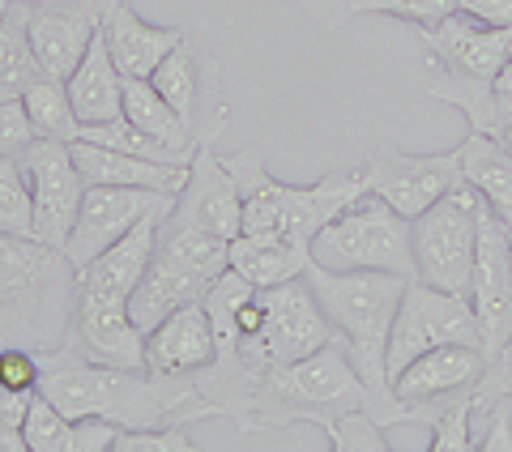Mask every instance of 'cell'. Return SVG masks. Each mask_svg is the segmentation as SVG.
Wrapping results in <instances>:
<instances>
[{"instance_id":"9c48e42d","label":"cell","mask_w":512,"mask_h":452,"mask_svg":"<svg viewBox=\"0 0 512 452\" xmlns=\"http://www.w3.org/2000/svg\"><path fill=\"white\" fill-rule=\"evenodd\" d=\"M478 214H483V197H478L474 184L461 180L453 192H444L436 205H427L419 218H410L414 278L436 286V290H448V295L470 299Z\"/></svg>"},{"instance_id":"60d3db41","label":"cell","mask_w":512,"mask_h":452,"mask_svg":"<svg viewBox=\"0 0 512 452\" xmlns=\"http://www.w3.org/2000/svg\"><path fill=\"white\" fill-rule=\"evenodd\" d=\"M0 452H26V440H22V423L9 414H0Z\"/></svg>"},{"instance_id":"7c38bea8","label":"cell","mask_w":512,"mask_h":452,"mask_svg":"<svg viewBox=\"0 0 512 452\" xmlns=\"http://www.w3.org/2000/svg\"><path fill=\"white\" fill-rule=\"evenodd\" d=\"M26 167V184H30V209H35V239L52 244L64 252L77 222V209L86 197V180L73 163L69 141H30L18 154Z\"/></svg>"},{"instance_id":"f6af8a7d","label":"cell","mask_w":512,"mask_h":452,"mask_svg":"<svg viewBox=\"0 0 512 452\" xmlns=\"http://www.w3.org/2000/svg\"><path fill=\"white\" fill-rule=\"evenodd\" d=\"M495 359H512V342H508V346H504L500 354H495Z\"/></svg>"},{"instance_id":"603a6c76","label":"cell","mask_w":512,"mask_h":452,"mask_svg":"<svg viewBox=\"0 0 512 452\" xmlns=\"http://www.w3.org/2000/svg\"><path fill=\"white\" fill-rule=\"evenodd\" d=\"M124 82L128 77L120 73V64L111 60L103 30L94 35L90 52L82 56V64L64 77V90L73 99V111L82 124H107L124 116Z\"/></svg>"},{"instance_id":"b9f144b4","label":"cell","mask_w":512,"mask_h":452,"mask_svg":"<svg viewBox=\"0 0 512 452\" xmlns=\"http://www.w3.org/2000/svg\"><path fill=\"white\" fill-rule=\"evenodd\" d=\"M495 99H500L504 124H508V120H512V60H508V69L500 73V82H495Z\"/></svg>"},{"instance_id":"cb8c5ba5","label":"cell","mask_w":512,"mask_h":452,"mask_svg":"<svg viewBox=\"0 0 512 452\" xmlns=\"http://www.w3.org/2000/svg\"><path fill=\"white\" fill-rule=\"evenodd\" d=\"M461 154V180L478 188V197L512 231V150L491 137V133H466V141L457 145Z\"/></svg>"},{"instance_id":"7a4b0ae2","label":"cell","mask_w":512,"mask_h":452,"mask_svg":"<svg viewBox=\"0 0 512 452\" xmlns=\"http://www.w3.org/2000/svg\"><path fill=\"white\" fill-rule=\"evenodd\" d=\"M346 410H372L384 427L414 423L410 406H402L397 397H380L367 389L355 363H350L346 346L333 337V342L303 354L295 363L269 367V376L261 380V389H256L252 414L239 435L248 440L252 431H286L295 423H316L325 431L333 418Z\"/></svg>"},{"instance_id":"7402d4cb","label":"cell","mask_w":512,"mask_h":452,"mask_svg":"<svg viewBox=\"0 0 512 452\" xmlns=\"http://www.w3.org/2000/svg\"><path fill=\"white\" fill-rule=\"evenodd\" d=\"M73 163L82 171L86 184H116V188H141V192H163L175 197L188 184V167L180 163H154V158H137V154H120L111 145L99 141H69Z\"/></svg>"},{"instance_id":"2e32d148","label":"cell","mask_w":512,"mask_h":452,"mask_svg":"<svg viewBox=\"0 0 512 452\" xmlns=\"http://www.w3.org/2000/svg\"><path fill=\"white\" fill-rule=\"evenodd\" d=\"M175 197H163V192H141V188H116V184H86L82 209H77L73 235L64 244V256L82 269L90 265L99 252H107L116 239H124L133 226L150 214V209L167 205Z\"/></svg>"},{"instance_id":"5b68a950","label":"cell","mask_w":512,"mask_h":452,"mask_svg":"<svg viewBox=\"0 0 512 452\" xmlns=\"http://www.w3.org/2000/svg\"><path fill=\"white\" fill-rule=\"evenodd\" d=\"M303 278H308L316 303L325 308L333 337L346 346L363 384L380 397H393L389 333L410 278L384 269H320V265H308Z\"/></svg>"},{"instance_id":"30bf717a","label":"cell","mask_w":512,"mask_h":452,"mask_svg":"<svg viewBox=\"0 0 512 452\" xmlns=\"http://www.w3.org/2000/svg\"><path fill=\"white\" fill-rule=\"evenodd\" d=\"M448 342L483 346L474 303L466 295H448V290H436L419 278H410L402 308L393 316V333H389V384H393L397 371L410 367L419 354L448 346Z\"/></svg>"},{"instance_id":"277c9868","label":"cell","mask_w":512,"mask_h":452,"mask_svg":"<svg viewBox=\"0 0 512 452\" xmlns=\"http://www.w3.org/2000/svg\"><path fill=\"white\" fill-rule=\"evenodd\" d=\"M77 265L35 235H0V337L5 346L60 350L69 337Z\"/></svg>"},{"instance_id":"52a82bcc","label":"cell","mask_w":512,"mask_h":452,"mask_svg":"<svg viewBox=\"0 0 512 452\" xmlns=\"http://www.w3.org/2000/svg\"><path fill=\"white\" fill-rule=\"evenodd\" d=\"M231 269V244L210 231L180 222L175 214L163 218L158 226V244L141 282L128 299V316L141 333H150L158 320L171 316L175 308L188 303H205L210 286Z\"/></svg>"},{"instance_id":"83f0119b","label":"cell","mask_w":512,"mask_h":452,"mask_svg":"<svg viewBox=\"0 0 512 452\" xmlns=\"http://www.w3.org/2000/svg\"><path fill=\"white\" fill-rule=\"evenodd\" d=\"M22 103H26L30 124H35V137H43V141L82 137V120H77V111H73V99L56 77H39V82L22 94Z\"/></svg>"},{"instance_id":"6da1fadb","label":"cell","mask_w":512,"mask_h":452,"mask_svg":"<svg viewBox=\"0 0 512 452\" xmlns=\"http://www.w3.org/2000/svg\"><path fill=\"white\" fill-rule=\"evenodd\" d=\"M43 384L69 418L103 414L120 427H192L201 418H218V406L197 389L192 376H154L146 367H107L90 363L73 350H47Z\"/></svg>"},{"instance_id":"4dcf8cb0","label":"cell","mask_w":512,"mask_h":452,"mask_svg":"<svg viewBox=\"0 0 512 452\" xmlns=\"http://www.w3.org/2000/svg\"><path fill=\"white\" fill-rule=\"evenodd\" d=\"M431 452H470L474 448V389L453 393L440 406V414L431 418Z\"/></svg>"},{"instance_id":"e575fe53","label":"cell","mask_w":512,"mask_h":452,"mask_svg":"<svg viewBox=\"0 0 512 452\" xmlns=\"http://www.w3.org/2000/svg\"><path fill=\"white\" fill-rule=\"evenodd\" d=\"M355 13H389V18L423 30L457 13V0H355Z\"/></svg>"},{"instance_id":"f35d334b","label":"cell","mask_w":512,"mask_h":452,"mask_svg":"<svg viewBox=\"0 0 512 452\" xmlns=\"http://www.w3.org/2000/svg\"><path fill=\"white\" fill-rule=\"evenodd\" d=\"M461 13H470L483 26H504L512 30V0H457Z\"/></svg>"},{"instance_id":"ee69618b","label":"cell","mask_w":512,"mask_h":452,"mask_svg":"<svg viewBox=\"0 0 512 452\" xmlns=\"http://www.w3.org/2000/svg\"><path fill=\"white\" fill-rule=\"evenodd\" d=\"M9 5H13V0H0V22H5V13H9Z\"/></svg>"},{"instance_id":"8fae6325","label":"cell","mask_w":512,"mask_h":452,"mask_svg":"<svg viewBox=\"0 0 512 452\" xmlns=\"http://www.w3.org/2000/svg\"><path fill=\"white\" fill-rule=\"evenodd\" d=\"M154 90L180 111L197 145H214V137L227 128V99H222L218 60L201 39L184 35V43L154 69Z\"/></svg>"},{"instance_id":"74e56055","label":"cell","mask_w":512,"mask_h":452,"mask_svg":"<svg viewBox=\"0 0 512 452\" xmlns=\"http://www.w3.org/2000/svg\"><path fill=\"white\" fill-rule=\"evenodd\" d=\"M120 423H111L103 414H86V418H73V431H69V452H116L120 440Z\"/></svg>"},{"instance_id":"8d00e7d4","label":"cell","mask_w":512,"mask_h":452,"mask_svg":"<svg viewBox=\"0 0 512 452\" xmlns=\"http://www.w3.org/2000/svg\"><path fill=\"white\" fill-rule=\"evenodd\" d=\"M35 137V124L26 116L22 99H0V158H18Z\"/></svg>"},{"instance_id":"f1b7e54d","label":"cell","mask_w":512,"mask_h":452,"mask_svg":"<svg viewBox=\"0 0 512 452\" xmlns=\"http://www.w3.org/2000/svg\"><path fill=\"white\" fill-rule=\"evenodd\" d=\"M82 141H99V145H111L120 154H137V158H154V163H180L188 167L192 154L184 150H171L158 137H150L146 128H137L133 120H107V124H82Z\"/></svg>"},{"instance_id":"f546056e","label":"cell","mask_w":512,"mask_h":452,"mask_svg":"<svg viewBox=\"0 0 512 452\" xmlns=\"http://www.w3.org/2000/svg\"><path fill=\"white\" fill-rule=\"evenodd\" d=\"M69 431L73 418L64 414L47 393H35L22 414V440L26 452H69Z\"/></svg>"},{"instance_id":"e0dca14e","label":"cell","mask_w":512,"mask_h":452,"mask_svg":"<svg viewBox=\"0 0 512 452\" xmlns=\"http://www.w3.org/2000/svg\"><path fill=\"white\" fill-rule=\"evenodd\" d=\"M103 5L107 0H30V43L43 77L64 82L82 64L94 35L103 30Z\"/></svg>"},{"instance_id":"484cf974","label":"cell","mask_w":512,"mask_h":452,"mask_svg":"<svg viewBox=\"0 0 512 452\" xmlns=\"http://www.w3.org/2000/svg\"><path fill=\"white\" fill-rule=\"evenodd\" d=\"M43 77V64L30 43V0H13L0 22V99H22Z\"/></svg>"},{"instance_id":"ab89813d","label":"cell","mask_w":512,"mask_h":452,"mask_svg":"<svg viewBox=\"0 0 512 452\" xmlns=\"http://www.w3.org/2000/svg\"><path fill=\"white\" fill-rule=\"evenodd\" d=\"M316 18H320V26H342L346 18H355V0H303Z\"/></svg>"},{"instance_id":"d590c367","label":"cell","mask_w":512,"mask_h":452,"mask_svg":"<svg viewBox=\"0 0 512 452\" xmlns=\"http://www.w3.org/2000/svg\"><path fill=\"white\" fill-rule=\"evenodd\" d=\"M197 440L188 427H124L116 452H192Z\"/></svg>"},{"instance_id":"ba28073f","label":"cell","mask_w":512,"mask_h":452,"mask_svg":"<svg viewBox=\"0 0 512 452\" xmlns=\"http://www.w3.org/2000/svg\"><path fill=\"white\" fill-rule=\"evenodd\" d=\"M312 265L320 269H384L414 278V244H410V218L363 192L350 201L333 222H325L312 239Z\"/></svg>"},{"instance_id":"ac0fdd59","label":"cell","mask_w":512,"mask_h":452,"mask_svg":"<svg viewBox=\"0 0 512 452\" xmlns=\"http://www.w3.org/2000/svg\"><path fill=\"white\" fill-rule=\"evenodd\" d=\"M171 214L197 231L227 239V244L244 231V197H239V184L227 163L214 154V145H197L188 163V184L175 192Z\"/></svg>"},{"instance_id":"d6986e66","label":"cell","mask_w":512,"mask_h":452,"mask_svg":"<svg viewBox=\"0 0 512 452\" xmlns=\"http://www.w3.org/2000/svg\"><path fill=\"white\" fill-rule=\"evenodd\" d=\"M491 367V354L474 342H448L419 354L410 367H402L393 376V397L402 406H423V401H440L448 393H461V389H478V380L487 376Z\"/></svg>"},{"instance_id":"9a60e30c","label":"cell","mask_w":512,"mask_h":452,"mask_svg":"<svg viewBox=\"0 0 512 452\" xmlns=\"http://www.w3.org/2000/svg\"><path fill=\"white\" fill-rule=\"evenodd\" d=\"M261 299H265V320H261V329L248 337H256V346L265 350L269 367L295 363L303 354L333 342V325H329L325 308L316 303L308 278L269 286V290H261Z\"/></svg>"},{"instance_id":"d6a6232c","label":"cell","mask_w":512,"mask_h":452,"mask_svg":"<svg viewBox=\"0 0 512 452\" xmlns=\"http://www.w3.org/2000/svg\"><path fill=\"white\" fill-rule=\"evenodd\" d=\"M389 427L380 423L372 410H346L325 427L333 452H389Z\"/></svg>"},{"instance_id":"44dd1931","label":"cell","mask_w":512,"mask_h":452,"mask_svg":"<svg viewBox=\"0 0 512 452\" xmlns=\"http://www.w3.org/2000/svg\"><path fill=\"white\" fill-rule=\"evenodd\" d=\"M184 35V26L146 22L128 0H107L103 5V39L124 77H154V69L184 43Z\"/></svg>"},{"instance_id":"7bdbcfd3","label":"cell","mask_w":512,"mask_h":452,"mask_svg":"<svg viewBox=\"0 0 512 452\" xmlns=\"http://www.w3.org/2000/svg\"><path fill=\"white\" fill-rule=\"evenodd\" d=\"M500 141H504V145H508V150H512V120H508V124L500 128Z\"/></svg>"},{"instance_id":"5bb4252c","label":"cell","mask_w":512,"mask_h":452,"mask_svg":"<svg viewBox=\"0 0 512 452\" xmlns=\"http://www.w3.org/2000/svg\"><path fill=\"white\" fill-rule=\"evenodd\" d=\"M363 180L367 192L384 197L402 218H419L461 184V154L457 145L444 154H372L363 163Z\"/></svg>"},{"instance_id":"3957f363","label":"cell","mask_w":512,"mask_h":452,"mask_svg":"<svg viewBox=\"0 0 512 452\" xmlns=\"http://www.w3.org/2000/svg\"><path fill=\"white\" fill-rule=\"evenodd\" d=\"M419 39L427 52L423 86L431 99L453 103L470 120L474 133L500 137L504 111L495 99V82L512 60V30L483 26L457 9L436 26H423Z\"/></svg>"},{"instance_id":"ffe728a7","label":"cell","mask_w":512,"mask_h":452,"mask_svg":"<svg viewBox=\"0 0 512 452\" xmlns=\"http://www.w3.org/2000/svg\"><path fill=\"white\" fill-rule=\"evenodd\" d=\"M218 359V337L205 303H188L146 333V371L154 376H197Z\"/></svg>"},{"instance_id":"d4e9b609","label":"cell","mask_w":512,"mask_h":452,"mask_svg":"<svg viewBox=\"0 0 512 452\" xmlns=\"http://www.w3.org/2000/svg\"><path fill=\"white\" fill-rule=\"evenodd\" d=\"M312 265V248L282 235H235L231 239V269L244 273L256 290L282 286L303 278Z\"/></svg>"},{"instance_id":"4316f807","label":"cell","mask_w":512,"mask_h":452,"mask_svg":"<svg viewBox=\"0 0 512 452\" xmlns=\"http://www.w3.org/2000/svg\"><path fill=\"white\" fill-rule=\"evenodd\" d=\"M124 120H133L137 128H146L150 137H158L171 150H184V154H197V141H192L188 124L180 120L163 94L154 90L150 77H128L124 82Z\"/></svg>"},{"instance_id":"4fadbf2b","label":"cell","mask_w":512,"mask_h":452,"mask_svg":"<svg viewBox=\"0 0 512 452\" xmlns=\"http://www.w3.org/2000/svg\"><path fill=\"white\" fill-rule=\"evenodd\" d=\"M470 303L478 316V333H483V350L495 359L512 342V231L487 205L478 214Z\"/></svg>"},{"instance_id":"1f68e13d","label":"cell","mask_w":512,"mask_h":452,"mask_svg":"<svg viewBox=\"0 0 512 452\" xmlns=\"http://www.w3.org/2000/svg\"><path fill=\"white\" fill-rule=\"evenodd\" d=\"M0 235H35V209L22 158H0Z\"/></svg>"},{"instance_id":"836d02e7","label":"cell","mask_w":512,"mask_h":452,"mask_svg":"<svg viewBox=\"0 0 512 452\" xmlns=\"http://www.w3.org/2000/svg\"><path fill=\"white\" fill-rule=\"evenodd\" d=\"M43 384V359L30 346H0V393L26 410Z\"/></svg>"},{"instance_id":"8992f818","label":"cell","mask_w":512,"mask_h":452,"mask_svg":"<svg viewBox=\"0 0 512 452\" xmlns=\"http://www.w3.org/2000/svg\"><path fill=\"white\" fill-rule=\"evenodd\" d=\"M222 163L235 175L239 197H244V231L239 235H282L303 248H312L320 226L333 222L350 201H359L367 192L363 167L329 171L325 180L299 188V184H282L278 175H269L261 154H252V150L231 154Z\"/></svg>"}]
</instances>
